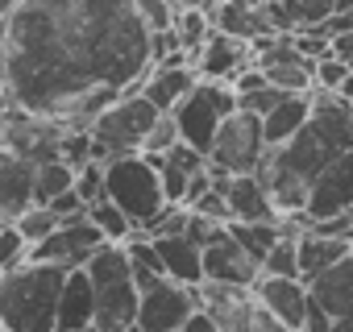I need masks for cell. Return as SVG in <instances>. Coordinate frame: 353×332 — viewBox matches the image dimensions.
<instances>
[{
    "instance_id": "6da1fadb",
    "label": "cell",
    "mask_w": 353,
    "mask_h": 332,
    "mask_svg": "<svg viewBox=\"0 0 353 332\" xmlns=\"http://www.w3.org/2000/svg\"><path fill=\"white\" fill-rule=\"evenodd\" d=\"M150 25L133 0H21L0 21V71L13 108L88 129L125 92H141Z\"/></svg>"
},
{
    "instance_id": "7a4b0ae2",
    "label": "cell",
    "mask_w": 353,
    "mask_h": 332,
    "mask_svg": "<svg viewBox=\"0 0 353 332\" xmlns=\"http://www.w3.org/2000/svg\"><path fill=\"white\" fill-rule=\"evenodd\" d=\"M312 96H316V108H312L307 125L291 141L266 149L262 166L254 171L270 187L283 216H299L307 208V191H312L316 175L353 149V104L345 100V92L316 87Z\"/></svg>"
},
{
    "instance_id": "3957f363",
    "label": "cell",
    "mask_w": 353,
    "mask_h": 332,
    "mask_svg": "<svg viewBox=\"0 0 353 332\" xmlns=\"http://www.w3.org/2000/svg\"><path fill=\"white\" fill-rule=\"evenodd\" d=\"M67 270L54 262H17L0 274V320L9 332H59V299Z\"/></svg>"
},
{
    "instance_id": "277c9868",
    "label": "cell",
    "mask_w": 353,
    "mask_h": 332,
    "mask_svg": "<svg viewBox=\"0 0 353 332\" xmlns=\"http://www.w3.org/2000/svg\"><path fill=\"white\" fill-rule=\"evenodd\" d=\"M88 278L96 287V324L104 332H125L129 324H137V303H141V287L133 278L129 266V249L121 241H104L92 258H88Z\"/></svg>"
},
{
    "instance_id": "5b68a950",
    "label": "cell",
    "mask_w": 353,
    "mask_h": 332,
    "mask_svg": "<svg viewBox=\"0 0 353 332\" xmlns=\"http://www.w3.org/2000/svg\"><path fill=\"white\" fill-rule=\"evenodd\" d=\"M104 196L117 200L129 220L141 229L150 225L170 200H166V187H162V175L150 154H117L104 162Z\"/></svg>"
},
{
    "instance_id": "8992f818",
    "label": "cell",
    "mask_w": 353,
    "mask_h": 332,
    "mask_svg": "<svg viewBox=\"0 0 353 332\" xmlns=\"http://www.w3.org/2000/svg\"><path fill=\"white\" fill-rule=\"evenodd\" d=\"M158 104L145 92H125L117 104H108L88 129L96 137V162H108L117 154H141L154 121H158Z\"/></svg>"
},
{
    "instance_id": "52a82bcc",
    "label": "cell",
    "mask_w": 353,
    "mask_h": 332,
    "mask_svg": "<svg viewBox=\"0 0 353 332\" xmlns=\"http://www.w3.org/2000/svg\"><path fill=\"white\" fill-rule=\"evenodd\" d=\"M237 87L233 83H216V79H200L174 108V125L188 145H196L200 154H212V141L221 133V125L237 112Z\"/></svg>"
},
{
    "instance_id": "ba28073f",
    "label": "cell",
    "mask_w": 353,
    "mask_h": 332,
    "mask_svg": "<svg viewBox=\"0 0 353 332\" xmlns=\"http://www.w3.org/2000/svg\"><path fill=\"white\" fill-rule=\"evenodd\" d=\"M266 149H270V145H266L262 116L237 108V112L221 125L208 162L216 166V171H229V175H254L258 166H262V158H266Z\"/></svg>"
},
{
    "instance_id": "9c48e42d",
    "label": "cell",
    "mask_w": 353,
    "mask_h": 332,
    "mask_svg": "<svg viewBox=\"0 0 353 332\" xmlns=\"http://www.w3.org/2000/svg\"><path fill=\"white\" fill-rule=\"evenodd\" d=\"M200 307V295L196 287H183L174 278H158L154 287L141 291V303H137V324L145 332H183L188 315Z\"/></svg>"
},
{
    "instance_id": "30bf717a",
    "label": "cell",
    "mask_w": 353,
    "mask_h": 332,
    "mask_svg": "<svg viewBox=\"0 0 353 332\" xmlns=\"http://www.w3.org/2000/svg\"><path fill=\"white\" fill-rule=\"evenodd\" d=\"M104 241H108V237H104L88 216H75V220H63L46 241L30 245V258H34V262H54V266H63V270H79V266H88V258H92Z\"/></svg>"
},
{
    "instance_id": "8fae6325",
    "label": "cell",
    "mask_w": 353,
    "mask_h": 332,
    "mask_svg": "<svg viewBox=\"0 0 353 332\" xmlns=\"http://www.w3.org/2000/svg\"><path fill=\"white\" fill-rule=\"evenodd\" d=\"M262 278V262L225 229L212 245H204V282H221V287H245L254 291V282Z\"/></svg>"
},
{
    "instance_id": "7c38bea8",
    "label": "cell",
    "mask_w": 353,
    "mask_h": 332,
    "mask_svg": "<svg viewBox=\"0 0 353 332\" xmlns=\"http://www.w3.org/2000/svg\"><path fill=\"white\" fill-rule=\"evenodd\" d=\"M353 212V149L341 154L328 171L316 175L312 191H307V220H328V216H349Z\"/></svg>"
},
{
    "instance_id": "4fadbf2b",
    "label": "cell",
    "mask_w": 353,
    "mask_h": 332,
    "mask_svg": "<svg viewBox=\"0 0 353 332\" xmlns=\"http://www.w3.org/2000/svg\"><path fill=\"white\" fill-rule=\"evenodd\" d=\"M254 299L258 307H266L270 315H279L291 328H303L307 307H312V287L303 278H283V274H262L254 282Z\"/></svg>"
},
{
    "instance_id": "5bb4252c",
    "label": "cell",
    "mask_w": 353,
    "mask_h": 332,
    "mask_svg": "<svg viewBox=\"0 0 353 332\" xmlns=\"http://www.w3.org/2000/svg\"><path fill=\"white\" fill-rule=\"evenodd\" d=\"M192 63H196L192 54H174V59L154 63V67L145 71L141 92L158 104V112H174V108H179V100L200 83V71H196Z\"/></svg>"
},
{
    "instance_id": "9a60e30c",
    "label": "cell",
    "mask_w": 353,
    "mask_h": 332,
    "mask_svg": "<svg viewBox=\"0 0 353 332\" xmlns=\"http://www.w3.org/2000/svg\"><path fill=\"white\" fill-rule=\"evenodd\" d=\"M250 63H254V46L241 42V38H233V34H225V30H212V38L196 54L200 79H216V83H233Z\"/></svg>"
},
{
    "instance_id": "2e32d148",
    "label": "cell",
    "mask_w": 353,
    "mask_h": 332,
    "mask_svg": "<svg viewBox=\"0 0 353 332\" xmlns=\"http://www.w3.org/2000/svg\"><path fill=\"white\" fill-rule=\"evenodd\" d=\"M34 175H38V162L21 158L17 149L0 145V216L17 220L26 208H34Z\"/></svg>"
},
{
    "instance_id": "e0dca14e",
    "label": "cell",
    "mask_w": 353,
    "mask_h": 332,
    "mask_svg": "<svg viewBox=\"0 0 353 332\" xmlns=\"http://www.w3.org/2000/svg\"><path fill=\"white\" fill-rule=\"evenodd\" d=\"M196 295H200V307H208L225 332H254V311H258L254 291L221 287V282H200Z\"/></svg>"
},
{
    "instance_id": "ac0fdd59",
    "label": "cell",
    "mask_w": 353,
    "mask_h": 332,
    "mask_svg": "<svg viewBox=\"0 0 353 332\" xmlns=\"http://www.w3.org/2000/svg\"><path fill=\"white\" fill-rule=\"evenodd\" d=\"M307 287H312V299L332 315L336 332H353V253L332 270H324L320 278H312Z\"/></svg>"
},
{
    "instance_id": "d6986e66",
    "label": "cell",
    "mask_w": 353,
    "mask_h": 332,
    "mask_svg": "<svg viewBox=\"0 0 353 332\" xmlns=\"http://www.w3.org/2000/svg\"><path fill=\"white\" fill-rule=\"evenodd\" d=\"M158 245V258L166 266V278L183 282V287H200L204 282V245H196L188 233H170V237H150Z\"/></svg>"
},
{
    "instance_id": "ffe728a7",
    "label": "cell",
    "mask_w": 353,
    "mask_h": 332,
    "mask_svg": "<svg viewBox=\"0 0 353 332\" xmlns=\"http://www.w3.org/2000/svg\"><path fill=\"white\" fill-rule=\"evenodd\" d=\"M225 196H229V208H233V220H283L270 187L258 179V175H233L225 183Z\"/></svg>"
},
{
    "instance_id": "44dd1931",
    "label": "cell",
    "mask_w": 353,
    "mask_h": 332,
    "mask_svg": "<svg viewBox=\"0 0 353 332\" xmlns=\"http://www.w3.org/2000/svg\"><path fill=\"white\" fill-rule=\"evenodd\" d=\"M349 253H353V241H349V237H332V233L303 229V233H299V278L312 282V278H320L324 270H332L336 262H345Z\"/></svg>"
},
{
    "instance_id": "7402d4cb",
    "label": "cell",
    "mask_w": 353,
    "mask_h": 332,
    "mask_svg": "<svg viewBox=\"0 0 353 332\" xmlns=\"http://www.w3.org/2000/svg\"><path fill=\"white\" fill-rule=\"evenodd\" d=\"M96 324V287L88 278V270H67L63 282V299H59V332H79Z\"/></svg>"
},
{
    "instance_id": "603a6c76",
    "label": "cell",
    "mask_w": 353,
    "mask_h": 332,
    "mask_svg": "<svg viewBox=\"0 0 353 332\" xmlns=\"http://www.w3.org/2000/svg\"><path fill=\"white\" fill-rule=\"evenodd\" d=\"M312 108H316V96L312 92H291L274 112H266L262 116V129H266V145L274 149V145H283V141H291L303 125H307V116H312Z\"/></svg>"
},
{
    "instance_id": "cb8c5ba5",
    "label": "cell",
    "mask_w": 353,
    "mask_h": 332,
    "mask_svg": "<svg viewBox=\"0 0 353 332\" xmlns=\"http://www.w3.org/2000/svg\"><path fill=\"white\" fill-rule=\"evenodd\" d=\"M88 220L108 237V241H129V237H137V225L129 220V212L117 204V200H108V196H100L96 204H88Z\"/></svg>"
},
{
    "instance_id": "d4e9b609",
    "label": "cell",
    "mask_w": 353,
    "mask_h": 332,
    "mask_svg": "<svg viewBox=\"0 0 353 332\" xmlns=\"http://www.w3.org/2000/svg\"><path fill=\"white\" fill-rule=\"evenodd\" d=\"M75 166L67 158H50V162H38V175H34V200L38 204H50L54 196L71 191L75 187Z\"/></svg>"
},
{
    "instance_id": "484cf974",
    "label": "cell",
    "mask_w": 353,
    "mask_h": 332,
    "mask_svg": "<svg viewBox=\"0 0 353 332\" xmlns=\"http://www.w3.org/2000/svg\"><path fill=\"white\" fill-rule=\"evenodd\" d=\"M229 233H233L258 262H266V253H270L274 241L283 237V220H229Z\"/></svg>"
},
{
    "instance_id": "4316f807",
    "label": "cell",
    "mask_w": 353,
    "mask_h": 332,
    "mask_svg": "<svg viewBox=\"0 0 353 332\" xmlns=\"http://www.w3.org/2000/svg\"><path fill=\"white\" fill-rule=\"evenodd\" d=\"M125 249H129V266H133V278H137V287L145 291V287H154L158 278H166V266H162V258H158V245L150 241V237H129L125 241Z\"/></svg>"
},
{
    "instance_id": "83f0119b",
    "label": "cell",
    "mask_w": 353,
    "mask_h": 332,
    "mask_svg": "<svg viewBox=\"0 0 353 332\" xmlns=\"http://www.w3.org/2000/svg\"><path fill=\"white\" fill-rule=\"evenodd\" d=\"M262 274H283V278H299V229L291 220H283V237L274 241V249L262 262Z\"/></svg>"
},
{
    "instance_id": "f1b7e54d",
    "label": "cell",
    "mask_w": 353,
    "mask_h": 332,
    "mask_svg": "<svg viewBox=\"0 0 353 332\" xmlns=\"http://www.w3.org/2000/svg\"><path fill=\"white\" fill-rule=\"evenodd\" d=\"M174 30H179L183 50L196 59V54L204 50V42L212 38L216 21H212V13H208V9H179V17H174Z\"/></svg>"
},
{
    "instance_id": "f546056e",
    "label": "cell",
    "mask_w": 353,
    "mask_h": 332,
    "mask_svg": "<svg viewBox=\"0 0 353 332\" xmlns=\"http://www.w3.org/2000/svg\"><path fill=\"white\" fill-rule=\"evenodd\" d=\"M13 225L21 229V237H26L30 245H38V241H46V237H50L63 220H59V212H54L50 204H34V208H26Z\"/></svg>"
},
{
    "instance_id": "4dcf8cb0",
    "label": "cell",
    "mask_w": 353,
    "mask_h": 332,
    "mask_svg": "<svg viewBox=\"0 0 353 332\" xmlns=\"http://www.w3.org/2000/svg\"><path fill=\"white\" fill-rule=\"evenodd\" d=\"M30 258V241L21 237V229L9 220V216H0V274L13 270L17 262Z\"/></svg>"
},
{
    "instance_id": "1f68e13d",
    "label": "cell",
    "mask_w": 353,
    "mask_h": 332,
    "mask_svg": "<svg viewBox=\"0 0 353 332\" xmlns=\"http://www.w3.org/2000/svg\"><path fill=\"white\" fill-rule=\"evenodd\" d=\"M349 75H353V67H349L341 54H324V59H316V87H320V92H345Z\"/></svg>"
},
{
    "instance_id": "d6a6232c",
    "label": "cell",
    "mask_w": 353,
    "mask_h": 332,
    "mask_svg": "<svg viewBox=\"0 0 353 332\" xmlns=\"http://www.w3.org/2000/svg\"><path fill=\"white\" fill-rule=\"evenodd\" d=\"M63 158L75 166H88V162H96V137H92V129H67L63 133Z\"/></svg>"
},
{
    "instance_id": "836d02e7",
    "label": "cell",
    "mask_w": 353,
    "mask_h": 332,
    "mask_svg": "<svg viewBox=\"0 0 353 332\" xmlns=\"http://www.w3.org/2000/svg\"><path fill=\"white\" fill-rule=\"evenodd\" d=\"M183 137H179V125H174V116L170 112H162L158 121H154V129H150V137H145V145H141V154H150V158H158V154H166V149H174Z\"/></svg>"
},
{
    "instance_id": "e575fe53",
    "label": "cell",
    "mask_w": 353,
    "mask_h": 332,
    "mask_svg": "<svg viewBox=\"0 0 353 332\" xmlns=\"http://www.w3.org/2000/svg\"><path fill=\"white\" fill-rule=\"evenodd\" d=\"M287 96H291V92H283V87H274V83H262V87H254V92H241V96H237V104H241L245 112L266 116V112H274Z\"/></svg>"
},
{
    "instance_id": "d590c367",
    "label": "cell",
    "mask_w": 353,
    "mask_h": 332,
    "mask_svg": "<svg viewBox=\"0 0 353 332\" xmlns=\"http://www.w3.org/2000/svg\"><path fill=\"white\" fill-rule=\"evenodd\" d=\"M133 5H137L141 21L150 25V34H158V30H170V25H174V17H179V9H174V0H133Z\"/></svg>"
},
{
    "instance_id": "8d00e7d4",
    "label": "cell",
    "mask_w": 353,
    "mask_h": 332,
    "mask_svg": "<svg viewBox=\"0 0 353 332\" xmlns=\"http://www.w3.org/2000/svg\"><path fill=\"white\" fill-rule=\"evenodd\" d=\"M188 208H192V212H204V216H212V220H221V225H229V220H233L229 196H225V191H221L216 183H212V187H208V191H204V196H200L196 204H188Z\"/></svg>"
},
{
    "instance_id": "74e56055",
    "label": "cell",
    "mask_w": 353,
    "mask_h": 332,
    "mask_svg": "<svg viewBox=\"0 0 353 332\" xmlns=\"http://www.w3.org/2000/svg\"><path fill=\"white\" fill-rule=\"evenodd\" d=\"M75 191H79L88 204H96V200L104 196V162H88V166H79V175H75Z\"/></svg>"
},
{
    "instance_id": "f35d334b",
    "label": "cell",
    "mask_w": 353,
    "mask_h": 332,
    "mask_svg": "<svg viewBox=\"0 0 353 332\" xmlns=\"http://www.w3.org/2000/svg\"><path fill=\"white\" fill-rule=\"evenodd\" d=\"M50 208L59 212V220H75V216H88V200L71 187V191H63V196H54L50 200Z\"/></svg>"
},
{
    "instance_id": "ab89813d",
    "label": "cell",
    "mask_w": 353,
    "mask_h": 332,
    "mask_svg": "<svg viewBox=\"0 0 353 332\" xmlns=\"http://www.w3.org/2000/svg\"><path fill=\"white\" fill-rule=\"evenodd\" d=\"M183 332H225V328L216 324V315H212L208 307H196V311L188 315V324H183Z\"/></svg>"
},
{
    "instance_id": "60d3db41",
    "label": "cell",
    "mask_w": 353,
    "mask_h": 332,
    "mask_svg": "<svg viewBox=\"0 0 353 332\" xmlns=\"http://www.w3.org/2000/svg\"><path fill=\"white\" fill-rule=\"evenodd\" d=\"M324 34L328 38H341V34H353V5L349 9H336L328 21H324Z\"/></svg>"
},
{
    "instance_id": "b9f144b4",
    "label": "cell",
    "mask_w": 353,
    "mask_h": 332,
    "mask_svg": "<svg viewBox=\"0 0 353 332\" xmlns=\"http://www.w3.org/2000/svg\"><path fill=\"white\" fill-rule=\"evenodd\" d=\"M254 332H303V328H291V324H283L279 315H270L266 307H258V311H254Z\"/></svg>"
},
{
    "instance_id": "7bdbcfd3",
    "label": "cell",
    "mask_w": 353,
    "mask_h": 332,
    "mask_svg": "<svg viewBox=\"0 0 353 332\" xmlns=\"http://www.w3.org/2000/svg\"><path fill=\"white\" fill-rule=\"evenodd\" d=\"M13 108V92H9V79H5V71H0V116H5Z\"/></svg>"
},
{
    "instance_id": "ee69618b",
    "label": "cell",
    "mask_w": 353,
    "mask_h": 332,
    "mask_svg": "<svg viewBox=\"0 0 353 332\" xmlns=\"http://www.w3.org/2000/svg\"><path fill=\"white\" fill-rule=\"evenodd\" d=\"M216 0H174V9H212Z\"/></svg>"
},
{
    "instance_id": "f6af8a7d",
    "label": "cell",
    "mask_w": 353,
    "mask_h": 332,
    "mask_svg": "<svg viewBox=\"0 0 353 332\" xmlns=\"http://www.w3.org/2000/svg\"><path fill=\"white\" fill-rule=\"evenodd\" d=\"M345 100L353 104V75H349V83H345Z\"/></svg>"
},
{
    "instance_id": "bcb514c9",
    "label": "cell",
    "mask_w": 353,
    "mask_h": 332,
    "mask_svg": "<svg viewBox=\"0 0 353 332\" xmlns=\"http://www.w3.org/2000/svg\"><path fill=\"white\" fill-rule=\"evenodd\" d=\"M79 332H104V328H100V324H88V328H79Z\"/></svg>"
},
{
    "instance_id": "7dc6e473",
    "label": "cell",
    "mask_w": 353,
    "mask_h": 332,
    "mask_svg": "<svg viewBox=\"0 0 353 332\" xmlns=\"http://www.w3.org/2000/svg\"><path fill=\"white\" fill-rule=\"evenodd\" d=\"M125 332H145V328H141V324H129V328H125Z\"/></svg>"
},
{
    "instance_id": "c3c4849f",
    "label": "cell",
    "mask_w": 353,
    "mask_h": 332,
    "mask_svg": "<svg viewBox=\"0 0 353 332\" xmlns=\"http://www.w3.org/2000/svg\"><path fill=\"white\" fill-rule=\"evenodd\" d=\"M349 5H353V0H336V9H349Z\"/></svg>"
},
{
    "instance_id": "681fc988",
    "label": "cell",
    "mask_w": 353,
    "mask_h": 332,
    "mask_svg": "<svg viewBox=\"0 0 353 332\" xmlns=\"http://www.w3.org/2000/svg\"><path fill=\"white\" fill-rule=\"evenodd\" d=\"M349 237H353V212H349Z\"/></svg>"
},
{
    "instance_id": "f907efd6",
    "label": "cell",
    "mask_w": 353,
    "mask_h": 332,
    "mask_svg": "<svg viewBox=\"0 0 353 332\" xmlns=\"http://www.w3.org/2000/svg\"><path fill=\"white\" fill-rule=\"evenodd\" d=\"M0 332H9V328H5V320H0Z\"/></svg>"
},
{
    "instance_id": "816d5d0a",
    "label": "cell",
    "mask_w": 353,
    "mask_h": 332,
    "mask_svg": "<svg viewBox=\"0 0 353 332\" xmlns=\"http://www.w3.org/2000/svg\"><path fill=\"white\" fill-rule=\"evenodd\" d=\"M349 67H353V59H349Z\"/></svg>"
}]
</instances>
